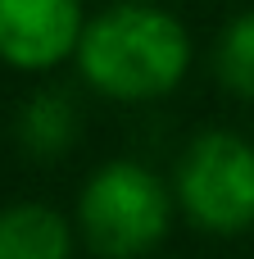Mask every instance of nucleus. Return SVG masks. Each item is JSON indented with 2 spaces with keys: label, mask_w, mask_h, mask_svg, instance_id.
Instances as JSON below:
<instances>
[{
  "label": "nucleus",
  "mask_w": 254,
  "mask_h": 259,
  "mask_svg": "<svg viewBox=\"0 0 254 259\" xmlns=\"http://www.w3.org/2000/svg\"><path fill=\"white\" fill-rule=\"evenodd\" d=\"M73 59L91 91L141 105L182 87L191 68V32L177 14L150 0H123L86 18Z\"/></svg>",
  "instance_id": "nucleus-1"
},
{
  "label": "nucleus",
  "mask_w": 254,
  "mask_h": 259,
  "mask_svg": "<svg viewBox=\"0 0 254 259\" xmlns=\"http://www.w3.org/2000/svg\"><path fill=\"white\" fill-rule=\"evenodd\" d=\"M173 187L136 159L100 164L77 196V232L95 259H145L173 228Z\"/></svg>",
  "instance_id": "nucleus-2"
},
{
  "label": "nucleus",
  "mask_w": 254,
  "mask_h": 259,
  "mask_svg": "<svg viewBox=\"0 0 254 259\" xmlns=\"http://www.w3.org/2000/svg\"><path fill=\"white\" fill-rule=\"evenodd\" d=\"M182 214L209 237H241L254 228V141L227 127L191 137L173 168Z\"/></svg>",
  "instance_id": "nucleus-3"
},
{
  "label": "nucleus",
  "mask_w": 254,
  "mask_h": 259,
  "mask_svg": "<svg viewBox=\"0 0 254 259\" xmlns=\"http://www.w3.org/2000/svg\"><path fill=\"white\" fill-rule=\"evenodd\" d=\"M82 0H0V59L18 73H50L77 55Z\"/></svg>",
  "instance_id": "nucleus-4"
},
{
  "label": "nucleus",
  "mask_w": 254,
  "mask_h": 259,
  "mask_svg": "<svg viewBox=\"0 0 254 259\" xmlns=\"http://www.w3.org/2000/svg\"><path fill=\"white\" fill-rule=\"evenodd\" d=\"M0 259H73V223L36 200L0 209Z\"/></svg>",
  "instance_id": "nucleus-5"
},
{
  "label": "nucleus",
  "mask_w": 254,
  "mask_h": 259,
  "mask_svg": "<svg viewBox=\"0 0 254 259\" xmlns=\"http://www.w3.org/2000/svg\"><path fill=\"white\" fill-rule=\"evenodd\" d=\"M18 146L27 159H59L73 141H77V109L64 91H36L23 109H18Z\"/></svg>",
  "instance_id": "nucleus-6"
},
{
  "label": "nucleus",
  "mask_w": 254,
  "mask_h": 259,
  "mask_svg": "<svg viewBox=\"0 0 254 259\" xmlns=\"http://www.w3.org/2000/svg\"><path fill=\"white\" fill-rule=\"evenodd\" d=\"M214 73L232 96L254 100V9L236 14L223 27V36L214 46Z\"/></svg>",
  "instance_id": "nucleus-7"
}]
</instances>
